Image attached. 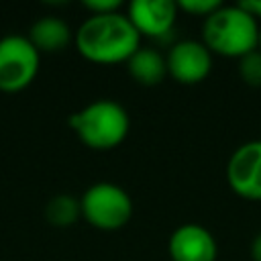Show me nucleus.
<instances>
[{"label": "nucleus", "instance_id": "1", "mask_svg": "<svg viewBox=\"0 0 261 261\" xmlns=\"http://www.w3.org/2000/svg\"><path fill=\"white\" fill-rule=\"evenodd\" d=\"M77 53L96 65L126 63L141 47V35L130 24L128 16L118 12L90 14L73 33Z\"/></svg>", "mask_w": 261, "mask_h": 261}, {"label": "nucleus", "instance_id": "2", "mask_svg": "<svg viewBox=\"0 0 261 261\" xmlns=\"http://www.w3.org/2000/svg\"><path fill=\"white\" fill-rule=\"evenodd\" d=\"M257 18L241 4H220L202 22V43L212 55L241 59L259 45Z\"/></svg>", "mask_w": 261, "mask_h": 261}, {"label": "nucleus", "instance_id": "3", "mask_svg": "<svg viewBox=\"0 0 261 261\" xmlns=\"http://www.w3.org/2000/svg\"><path fill=\"white\" fill-rule=\"evenodd\" d=\"M69 126L88 149L112 151L128 137L130 116L122 104L102 98L73 112L69 116Z\"/></svg>", "mask_w": 261, "mask_h": 261}, {"label": "nucleus", "instance_id": "4", "mask_svg": "<svg viewBox=\"0 0 261 261\" xmlns=\"http://www.w3.org/2000/svg\"><path fill=\"white\" fill-rule=\"evenodd\" d=\"M82 218L104 232L120 230L133 218V200L128 192L112 181L92 184L80 198Z\"/></svg>", "mask_w": 261, "mask_h": 261}, {"label": "nucleus", "instance_id": "5", "mask_svg": "<svg viewBox=\"0 0 261 261\" xmlns=\"http://www.w3.org/2000/svg\"><path fill=\"white\" fill-rule=\"evenodd\" d=\"M41 53L24 35H6L0 39V92H20L33 84L39 73Z\"/></svg>", "mask_w": 261, "mask_h": 261}, {"label": "nucleus", "instance_id": "6", "mask_svg": "<svg viewBox=\"0 0 261 261\" xmlns=\"http://www.w3.org/2000/svg\"><path fill=\"white\" fill-rule=\"evenodd\" d=\"M165 63H167V75L173 82L181 86H196L210 75L214 65V55L208 51V47L202 41L181 39L167 49Z\"/></svg>", "mask_w": 261, "mask_h": 261}, {"label": "nucleus", "instance_id": "7", "mask_svg": "<svg viewBox=\"0 0 261 261\" xmlns=\"http://www.w3.org/2000/svg\"><path fill=\"white\" fill-rule=\"evenodd\" d=\"M226 184L239 198L261 202V139L247 141L230 153Z\"/></svg>", "mask_w": 261, "mask_h": 261}, {"label": "nucleus", "instance_id": "8", "mask_svg": "<svg viewBox=\"0 0 261 261\" xmlns=\"http://www.w3.org/2000/svg\"><path fill=\"white\" fill-rule=\"evenodd\" d=\"M177 2L173 0H135L126 8V16L135 31L153 41L171 37L177 20Z\"/></svg>", "mask_w": 261, "mask_h": 261}, {"label": "nucleus", "instance_id": "9", "mask_svg": "<svg viewBox=\"0 0 261 261\" xmlns=\"http://www.w3.org/2000/svg\"><path fill=\"white\" fill-rule=\"evenodd\" d=\"M171 261H216L218 245L214 234L196 222H186L173 228L167 241Z\"/></svg>", "mask_w": 261, "mask_h": 261}, {"label": "nucleus", "instance_id": "10", "mask_svg": "<svg viewBox=\"0 0 261 261\" xmlns=\"http://www.w3.org/2000/svg\"><path fill=\"white\" fill-rule=\"evenodd\" d=\"M124 65H126L128 75L139 86L153 88V86H159L167 77L165 55L153 47H139Z\"/></svg>", "mask_w": 261, "mask_h": 261}, {"label": "nucleus", "instance_id": "11", "mask_svg": "<svg viewBox=\"0 0 261 261\" xmlns=\"http://www.w3.org/2000/svg\"><path fill=\"white\" fill-rule=\"evenodd\" d=\"M29 41L39 53H57L73 41V33L63 18L45 16L33 22L29 31Z\"/></svg>", "mask_w": 261, "mask_h": 261}, {"label": "nucleus", "instance_id": "12", "mask_svg": "<svg viewBox=\"0 0 261 261\" xmlns=\"http://www.w3.org/2000/svg\"><path fill=\"white\" fill-rule=\"evenodd\" d=\"M45 216L53 226L65 228L69 224H73L80 216H82V208H80V200L69 196V194H59L55 198L49 200L47 208H45Z\"/></svg>", "mask_w": 261, "mask_h": 261}, {"label": "nucleus", "instance_id": "13", "mask_svg": "<svg viewBox=\"0 0 261 261\" xmlns=\"http://www.w3.org/2000/svg\"><path fill=\"white\" fill-rule=\"evenodd\" d=\"M239 77L249 88H261V51H253L239 59Z\"/></svg>", "mask_w": 261, "mask_h": 261}, {"label": "nucleus", "instance_id": "14", "mask_svg": "<svg viewBox=\"0 0 261 261\" xmlns=\"http://www.w3.org/2000/svg\"><path fill=\"white\" fill-rule=\"evenodd\" d=\"M222 2L218 0H179L177 2V8L190 16H200V18H206L210 16Z\"/></svg>", "mask_w": 261, "mask_h": 261}, {"label": "nucleus", "instance_id": "15", "mask_svg": "<svg viewBox=\"0 0 261 261\" xmlns=\"http://www.w3.org/2000/svg\"><path fill=\"white\" fill-rule=\"evenodd\" d=\"M122 6L120 0H84V8L90 14H110V12H118V8Z\"/></svg>", "mask_w": 261, "mask_h": 261}, {"label": "nucleus", "instance_id": "16", "mask_svg": "<svg viewBox=\"0 0 261 261\" xmlns=\"http://www.w3.org/2000/svg\"><path fill=\"white\" fill-rule=\"evenodd\" d=\"M247 12H251L257 22H261V0H245V2H239Z\"/></svg>", "mask_w": 261, "mask_h": 261}, {"label": "nucleus", "instance_id": "17", "mask_svg": "<svg viewBox=\"0 0 261 261\" xmlns=\"http://www.w3.org/2000/svg\"><path fill=\"white\" fill-rule=\"evenodd\" d=\"M251 259L261 261V232H257L255 239L251 241Z\"/></svg>", "mask_w": 261, "mask_h": 261}, {"label": "nucleus", "instance_id": "18", "mask_svg": "<svg viewBox=\"0 0 261 261\" xmlns=\"http://www.w3.org/2000/svg\"><path fill=\"white\" fill-rule=\"evenodd\" d=\"M257 49L261 51V29H259V45H257Z\"/></svg>", "mask_w": 261, "mask_h": 261}]
</instances>
